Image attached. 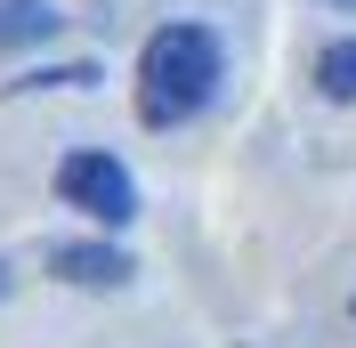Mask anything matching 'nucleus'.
<instances>
[{
  "mask_svg": "<svg viewBox=\"0 0 356 348\" xmlns=\"http://www.w3.org/2000/svg\"><path fill=\"white\" fill-rule=\"evenodd\" d=\"M219 73H227V57H219L211 24H162L138 57V113L154 130H178L186 113H202L219 97Z\"/></svg>",
  "mask_w": 356,
  "mask_h": 348,
  "instance_id": "obj_1",
  "label": "nucleus"
},
{
  "mask_svg": "<svg viewBox=\"0 0 356 348\" xmlns=\"http://www.w3.org/2000/svg\"><path fill=\"white\" fill-rule=\"evenodd\" d=\"M57 195H65L73 211H89L97 227H122V219L138 211L130 171H122L113 154H97V146H81V154H65V162H57Z\"/></svg>",
  "mask_w": 356,
  "mask_h": 348,
  "instance_id": "obj_2",
  "label": "nucleus"
},
{
  "mask_svg": "<svg viewBox=\"0 0 356 348\" xmlns=\"http://www.w3.org/2000/svg\"><path fill=\"white\" fill-rule=\"evenodd\" d=\"M49 267H57L65 283H89V292H113V283L130 276V260H122L113 243H57V251H49Z\"/></svg>",
  "mask_w": 356,
  "mask_h": 348,
  "instance_id": "obj_3",
  "label": "nucleus"
},
{
  "mask_svg": "<svg viewBox=\"0 0 356 348\" xmlns=\"http://www.w3.org/2000/svg\"><path fill=\"white\" fill-rule=\"evenodd\" d=\"M49 33H57V8H49V0H0V49L49 41Z\"/></svg>",
  "mask_w": 356,
  "mask_h": 348,
  "instance_id": "obj_4",
  "label": "nucleus"
},
{
  "mask_svg": "<svg viewBox=\"0 0 356 348\" xmlns=\"http://www.w3.org/2000/svg\"><path fill=\"white\" fill-rule=\"evenodd\" d=\"M316 89L340 97V106H356V41H332L324 57H316Z\"/></svg>",
  "mask_w": 356,
  "mask_h": 348,
  "instance_id": "obj_5",
  "label": "nucleus"
},
{
  "mask_svg": "<svg viewBox=\"0 0 356 348\" xmlns=\"http://www.w3.org/2000/svg\"><path fill=\"white\" fill-rule=\"evenodd\" d=\"M0 292H8V267H0Z\"/></svg>",
  "mask_w": 356,
  "mask_h": 348,
  "instance_id": "obj_6",
  "label": "nucleus"
},
{
  "mask_svg": "<svg viewBox=\"0 0 356 348\" xmlns=\"http://www.w3.org/2000/svg\"><path fill=\"white\" fill-rule=\"evenodd\" d=\"M332 8H356V0H332Z\"/></svg>",
  "mask_w": 356,
  "mask_h": 348,
  "instance_id": "obj_7",
  "label": "nucleus"
}]
</instances>
